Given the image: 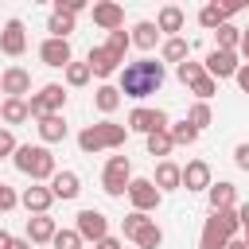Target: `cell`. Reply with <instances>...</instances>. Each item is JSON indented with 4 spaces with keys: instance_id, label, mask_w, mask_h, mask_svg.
I'll use <instances>...</instances> for the list:
<instances>
[{
    "instance_id": "obj_26",
    "label": "cell",
    "mask_w": 249,
    "mask_h": 249,
    "mask_svg": "<svg viewBox=\"0 0 249 249\" xmlns=\"http://www.w3.org/2000/svg\"><path fill=\"white\" fill-rule=\"evenodd\" d=\"M156 39H160V27H156V23H148V19H144V23H136V27H132V43H136L140 51H152V47H156Z\"/></svg>"
},
{
    "instance_id": "obj_8",
    "label": "cell",
    "mask_w": 249,
    "mask_h": 249,
    "mask_svg": "<svg viewBox=\"0 0 249 249\" xmlns=\"http://www.w3.org/2000/svg\"><path fill=\"white\" fill-rule=\"evenodd\" d=\"M128 198H132V206H136L140 214H148V210L160 206V187H156L152 179H132V183H128Z\"/></svg>"
},
{
    "instance_id": "obj_41",
    "label": "cell",
    "mask_w": 249,
    "mask_h": 249,
    "mask_svg": "<svg viewBox=\"0 0 249 249\" xmlns=\"http://www.w3.org/2000/svg\"><path fill=\"white\" fill-rule=\"evenodd\" d=\"M54 12H66V16H78V12H86V0H54Z\"/></svg>"
},
{
    "instance_id": "obj_39",
    "label": "cell",
    "mask_w": 249,
    "mask_h": 249,
    "mask_svg": "<svg viewBox=\"0 0 249 249\" xmlns=\"http://www.w3.org/2000/svg\"><path fill=\"white\" fill-rule=\"evenodd\" d=\"M144 222H148V214H140V210H132L128 218H121V233H124V237H136Z\"/></svg>"
},
{
    "instance_id": "obj_46",
    "label": "cell",
    "mask_w": 249,
    "mask_h": 249,
    "mask_svg": "<svg viewBox=\"0 0 249 249\" xmlns=\"http://www.w3.org/2000/svg\"><path fill=\"white\" fill-rule=\"evenodd\" d=\"M237 222L249 230V202H241V206H237Z\"/></svg>"
},
{
    "instance_id": "obj_48",
    "label": "cell",
    "mask_w": 249,
    "mask_h": 249,
    "mask_svg": "<svg viewBox=\"0 0 249 249\" xmlns=\"http://www.w3.org/2000/svg\"><path fill=\"white\" fill-rule=\"evenodd\" d=\"M12 241H16V237H12V233H4V230H0V249H12Z\"/></svg>"
},
{
    "instance_id": "obj_50",
    "label": "cell",
    "mask_w": 249,
    "mask_h": 249,
    "mask_svg": "<svg viewBox=\"0 0 249 249\" xmlns=\"http://www.w3.org/2000/svg\"><path fill=\"white\" fill-rule=\"evenodd\" d=\"M12 249H31V241H12Z\"/></svg>"
},
{
    "instance_id": "obj_29",
    "label": "cell",
    "mask_w": 249,
    "mask_h": 249,
    "mask_svg": "<svg viewBox=\"0 0 249 249\" xmlns=\"http://www.w3.org/2000/svg\"><path fill=\"white\" fill-rule=\"evenodd\" d=\"M47 31H51V39H66V35L74 31V16H66V12H51Z\"/></svg>"
},
{
    "instance_id": "obj_33",
    "label": "cell",
    "mask_w": 249,
    "mask_h": 249,
    "mask_svg": "<svg viewBox=\"0 0 249 249\" xmlns=\"http://www.w3.org/2000/svg\"><path fill=\"white\" fill-rule=\"evenodd\" d=\"M171 148H175L171 132H152V136H148V156H167Z\"/></svg>"
},
{
    "instance_id": "obj_31",
    "label": "cell",
    "mask_w": 249,
    "mask_h": 249,
    "mask_svg": "<svg viewBox=\"0 0 249 249\" xmlns=\"http://www.w3.org/2000/svg\"><path fill=\"white\" fill-rule=\"evenodd\" d=\"M93 101H97V109H101V113H113V109L121 105V89H117V86H101Z\"/></svg>"
},
{
    "instance_id": "obj_25",
    "label": "cell",
    "mask_w": 249,
    "mask_h": 249,
    "mask_svg": "<svg viewBox=\"0 0 249 249\" xmlns=\"http://www.w3.org/2000/svg\"><path fill=\"white\" fill-rule=\"evenodd\" d=\"M132 241H136V249H160V241H163V230H160V226H156V222L148 218V222L140 226V233H136Z\"/></svg>"
},
{
    "instance_id": "obj_43",
    "label": "cell",
    "mask_w": 249,
    "mask_h": 249,
    "mask_svg": "<svg viewBox=\"0 0 249 249\" xmlns=\"http://www.w3.org/2000/svg\"><path fill=\"white\" fill-rule=\"evenodd\" d=\"M233 163H237L241 171H249V144H237V148H233Z\"/></svg>"
},
{
    "instance_id": "obj_7",
    "label": "cell",
    "mask_w": 249,
    "mask_h": 249,
    "mask_svg": "<svg viewBox=\"0 0 249 249\" xmlns=\"http://www.w3.org/2000/svg\"><path fill=\"white\" fill-rule=\"evenodd\" d=\"M128 128H132V132H144V136L167 132V113H163V109H132V113H128Z\"/></svg>"
},
{
    "instance_id": "obj_42",
    "label": "cell",
    "mask_w": 249,
    "mask_h": 249,
    "mask_svg": "<svg viewBox=\"0 0 249 249\" xmlns=\"http://www.w3.org/2000/svg\"><path fill=\"white\" fill-rule=\"evenodd\" d=\"M16 148H19L16 136H12L8 128H0V160H4V156H16Z\"/></svg>"
},
{
    "instance_id": "obj_14",
    "label": "cell",
    "mask_w": 249,
    "mask_h": 249,
    "mask_svg": "<svg viewBox=\"0 0 249 249\" xmlns=\"http://www.w3.org/2000/svg\"><path fill=\"white\" fill-rule=\"evenodd\" d=\"M233 12H241V4H206L202 12H198V23L202 27H210V31H218L222 23H230V16Z\"/></svg>"
},
{
    "instance_id": "obj_47",
    "label": "cell",
    "mask_w": 249,
    "mask_h": 249,
    "mask_svg": "<svg viewBox=\"0 0 249 249\" xmlns=\"http://www.w3.org/2000/svg\"><path fill=\"white\" fill-rule=\"evenodd\" d=\"M97 249H121V241H117V237H101V241H97Z\"/></svg>"
},
{
    "instance_id": "obj_24",
    "label": "cell",
    "mask_w": 249,
    "mask_h": 249,
    "mask_svg": "<svg viewBox=\"0 0 249 249\" xmlns=\"http://www.w3.org/2000/svg\"><path fill=\"white\" fill-rule=\"evenodd\" d=\"M210 210H233V183H210Z\"/></svg>"
},
{
    "instance_id": "obj_27",
    "label": "cell",
    "mask_w": 249,
    "mask_h": 249,
    "mask_svg": "<svg viewBox=\"0 0 249 249\" xmlns=\"http://www.w3.org/2000/svg\"><path fill=\"white\" fill-rule=\"evenodd\" d=\"M187 54H191V43H187V39H179V35H175V39H167V43H163V62L183 66V62H187Z\"/></svg>"
},
{
    "instance_id": "obj_9",
    "label": "cell",
    "mask_w": 249,
    "mask_h": 249,
    "mask_svg": "<svg viewBox=\"0 0 249 249\" xmlns=\"http://www.w3.org/2000/svg\"><path fill=\"white\" fill-rule=\"evenodd\" d=\"M78 233H82V241H101V237H109V222H105V214L101 210H82L78 214Z\"/></svg>"
},
{
    "instance_id": "obj_30",
    "label": "cell",
    "mask_w": 249,
    "mask_h": 249,
    "mask_svg": "<svg viewBox=\"0 0 249 249\" xmlns=\"http://www.w3.org/2000/svg\"><path fill=\"white\" fill-rule=\"evenodd\" d=\"M214 35H218V51H233V47H241V27H233V23H222Z\"/></svg>"
},
{
    "instance_id": "obj_32",
    "label": "cell",
    "mask_w": 249,
    "mask_h": 249,
    "mask_svg": "<svg viewBox=\"0 0 249 249\" xmlns=\"http://www.w3.org/2000/svg\"><path fill=\"white\" fill-rule=\"evenodd\" d=\"M175 74H179V82H183V86H195V82H198V78L206 74V66H202V62H191V58H187L183 66H175Z\"/></svg>"
},
{
    "instance_id": "obj_2",
    "label": "cell",
    "mask_w": 249,
    "mask_h": 249,
    "mask_svg": "<svg viewBox=\"0 0 249 249\" xmlns=\"http://www.w3.org/2000/svg\"><path fill=\"white\" fill-rule=\"evenodd\" d=\"M237 210H210L206 226H202V237H198V249H226L237 233Z\"/></svg>"
},
{
    "instance_id": "obj_49",
    "label": "cell",
    "mask_w": 249,
    "mask_h": 249,
    "mask_svg": "<svg viewBox=\"0 0 249 249\" xmlns=\"http://www.w3.org/2000/svg\"><path fill=\"white\" fill-rule=\"evenodd\" d=\"M241 54H245V58H249V27H245V31H241Z\"/></svg>"
},
{
    "instance_id": "obj_38",
    "label": "cell",
    "mask_w": 249,
    "mask_h": 249,
    "mask_svg": "<svg viewBox=\"0 0 249 249\" xmlns=\"http://www.w3.org/2000/svg\"><path fill=\"white\" fill-rule=\"evenodd\" d=\"M167 132H171V140H175V144H195V140H198V132H195V128H191L187 121H179V124H171Z\"/></svg>"
},
{
    "instance_id": "obj_3",
    "label": "cell",
    "mask_w": 249,
    "mask_h": 249,
    "mask_svg": "<svg viewBox=\"0 0 249 249\" xmlns=\"http://www.w3.org/2000/svg\"><path fill=\"white\" fill-rule=\"evenodd\" d=\"M128 136L124 124H113V121H101V124H89L78 132V148L82 152H101V148H121Z\"/></svg>"
},
{
    "instance_id": "obj_6",
    "label": "cell",
    "mask_w": 249,
    "mask_h": 249,
    "mask_svg": "<svg viewBox=\"0 0 249 249\" xmlns=\"http://www.w3.org/2000/svg\"><path fill=\"white\" fill-rule=\"evenodd\" d=\"M62 105H66V89L51 82V86H43L39 93H31V101H27V113H31V117H51V113H58Z\"/></svg>"
},
{
    "instance_id": "obj_5",
    "label": "cell",
    "mask_w": 249,
    "mask_h": 249,
    "mask_svg": "<svg viewBox=\"0 0 249 249\" xmlns=\"http://www.w3.org/2000/svg\"><path fill=\"white\" fill-rule=\"evenodd\" d=\"M132 175V163H128V156H109V163H105V175H101V183H105V195H124L128 191V179Z\"/></svg>"
},
{
    "instance_id": "obj_37",
    "label": "cell",
    "mask_w": 249,
    "mask_h": 249,
    "mask_svg": "<svg viewBox=\"0 0 249 249\" xmlns=\"http://www.w3.org/2000/svg\"><path fill=\"white\" fill-rule=\"evenodd\" d=\"M51 245H54V249H82V233H78V230H58Z\"/></svg>"
},
{
    "instance_id": "obj_45",
    "label": "cell",
    "mask_w": 249,
    "mask_h": 249,
    "mask_svg": "<svg viewBox=\"0 0 249 249\" xmlns=\"http://www.w3.org/2000/svg\"><path fill=\"white\" fill-rule=\"evenodd\" d=\"M237 86H241V93H249V66H237Z\"/></svg>"
},
{
    "instance_id": "obj_15",
    "label": "cell",
    "mask_w": 249,
    "mask_h": 249,
    "mask_svg": "<svg viewBox=\"0 0 249 249\" xmlns=\"http://www.w3.org/2000/svg\"><path fill=\"white\" fill-rule=\"evenodd\" d=\"M0 82H4V93H8V97H19V101H23V93L31 89V74H27L23 66H8V70L0 74Z\"/></svg>"
},
{
    "instance_id": "obj_51",
    "label": "cell",
    "mask_w": 249,
    "mask_h": 249,
    "mask_svg": "<svg viewBox=\"0 0 249 249\" xmlns=\"http://www.w3.org/2000/svg\"><path fill=\"white\" fill-rule=\"evenodd\" d=\"M226 249H245V241H237V237H233V241H230Z\"/></svg>"
},
{
    "instance_id": "obj_1",
    "label": "cell",
    "mask_w": 249,
    "mask_h": 249,
    "mask_svg": "<svg viewBox=\"0 0 249 249\" xmlns=\"http://www.w3.org/2000/svg\"><path fill=\"white\" fill-rule=\"evenodd\" d=\"M163 86V62H156V58H140V62H128L124 70H121V93L124 97H148V93H156Z\"/></svg>"
},
{
    "instance_id": "obj_34",
    "label": "cell",
    "mask_w": 249,
    "mask_h": 249,
    "mask_svg": "<svg viewBox=\"0 0 249 249\" xmlns=\"http://www.w3.org/2000/svg\"><path fill=\"white\" fill-rule=\"evenodd\" d=\"M128 43H132V35L121 27V31H109V43H105V47H109V51H113V54L124 62V51H128Z\"/></svg>"
},
{
    "instance_id": "obj_44",
    "label": "cell",
    "mask_w": 249,
    "mask_h": 249,
    "mask_svg": "<svg viewBox=\"0 0 249 249\" xmlns=\"http://www.w3.org/2000/svg\"><path fill=\"white\" fill-rule=\"evenodd\" d=\"M16 202H19V198H16V191H12V187H4V183H0V210H12V206H16Z\"/></svg>"
},
{
    "instance_id": "obj_11",
    "label": "cell",
    "mask_w": 249,
    "mask_h": 249,
    "mask_svg": "<svg viewBox=\"0 0 249 249\" xmlns=\"http://www.w3.org/2000/svg\"><path fill=\"white\" fill-rule=\"evenodd\" d=\"M0 51L12 54V58H19V54L27 51V35H23V23H19V19H8V23H4V31H0Z\"/></svg>"
},
{
    "instance_id": "obj_13",
    "label": "cell",
    "mask_w": 249,
    "mask_h": 249,
    "mask_svg": "<svg viewBox=\"0 0 249 249\" xmlns=\"http://www.w3.org/2000/svg\"><path fill=\"white\" fill-rule=\"evenodd\" d=\"M54 233H58V226H54L51 214H31V218H27V241L47 245V241H54Z\"/></svg>"
},
{
    "instance_id": "obj_16",
    "label": "cell",
    "mask_w": 249,
    "mask_h": 249,
    "mask_svg": "<svg viewBox=\"0 0 249 249\" xmlns=\"http://www.w3.org/2000/svg\"><path fill=\"white\" fill-rule=\"evenodd\" d=\"M183 187L187 191H210V163L206 160H191L183 167Z\"/></svg>"
},
{
    "instance_id": "obj_54",
    "label": "cell",
    "mask_w": 249,
    "mask_h": 249,
    "mask_svg": "<svg viewBox=\"0 0 249 249\" xmlns=\"http://www.w3.org/2000/svg\"><path fill=\"white\" fill-rule=\"evenodd\" d=\"M0 121H4V117H0Z\"/></svg>"
},
{
    "instance_id": "obj_22",
    "label": "cell",
    "mask_w": 249,
    "mask_h": 249,
    "mask_svg": "<svg viewBox=\"0 0 249 249\" xmlns=\"http://www.w3.org/2000/svg\"><path fill=\"white\" fill-rule=\"evenodd\" d=\"M39 136H43L47 144H58V140H66V121H62V113L39 117Z\"/></svg>"
},
{
    "instance_id": "obj_20",
    "label": "cell",
    "mask_w": 249,
    "mask_h": 249,
    "mask_svg": "<svg viewBox=\"0 0 249 249\" xmlns=\"http://www.w3.org/2000/svg\"><path fill=\"white\" fill-rule=\"evenodd\" d=\"M78 191H82V179L74 171H54V179H51V195L54 198H78Z\"/></svg>"
},
{
    "instance_id": "obj_23",
    "label": "cell",
    "mask_w": 249,
    "mask_h": 249,
    "mask_svg": "<svg viewBox=\"0 0 249 249\" xmlns=\"http://www.w3.org/2000/svg\"><path fill=\"white\" fill-rule=\"evenodd\" d=\"M183 8H175V4H167V8H160V19H156V27L160 31H171V39H175V31H183Z\"/></svg>"
},
{
    "instance_id": "obj_12",
    "label": "cell",
    "mask_w": 249,
    "mask_h": 249,
    "mask_svg": "<svg viewBox=\"0 0 249 249\" xmlns=\"http://www.w3.org/2000/svg\"><path fill=\"white\" fill-rule=\"evenodd\" d=\"M93 23H97V27H105V31H121V27H124V8H121V4H113V0L93 4Z\"/></svg>"
},
{
    "instance_id": "obj_10",
    "label": "cell",
    "mask_w": 249,
    "mask_h": 249,
    "mask_svg": "<svg viewBox=\"0 0 249 249\" xmlns=\"http://www.w3.org/2000/svg\"><path fill=\"white\" fill-rule=\"evenodd\" d=\"M202 66H206V74H210L214 82H218V78H233V74H237V54H233V51H218V47H214V51L206 54V62H202Z\"/></svg>"
},
{
    "instance_id": "obj_52",
    "label": "cell",
    "mask_w": 249,
    "mask_h": 249,
    "mask_svg": "<svg viewBox=\"0 0 249 249\" xmlns=\"http://www.w3.org/2000/svg\"><path fill=\"white\" fill-rule=\"evenodd\" d=\"M245 249H249V230H245Z\"/></svg>"
},
{
    "instance_id": "obj_21",
    "label": "cell",
    "mask_w": 249,
    "mask_h": 249,
    "mask_svg": "<svg viewBox=\"0 0 249 249\" xmlns=\"http://www.w3.org/2000/svg\"><path fill=\"white\" fill-rule=\"evenodd\" d=\"M160 191H175V187H183V167L179 163H171V160H163L160 167H156V179H152Z\"/></svg>"
},
{
    "instance_id": "obj_28",
    "label": "cell",
    "mask_w": 249,
    "mask_h": 249,
    "mask_svg": "<svg viewBox=\"0 0 249 249\" xmlns=\"http://www.w3.org/2000/svg\"><path fill=\"white\" fill-rule=\"evenodd\" d=\"M0 117H4V124H19V121H27L31 113H27V101H19V97H8V101L0 105Z\"/></svg>"
},
{
    "instance_id": "obj_53",
    "label": "cell",
    "mask_w": 249,
    "mask_h": 249,
    "mask_svg": "<svg viewBox=\"0 0 249 249\" xmlns=\"http://www.w3.org/2000/svg\"><path fill=\"white\" fill-rule=\"evenodd\" d=\"M0 93H4V82H0Z\"/></svg>"
},
{
    "instance_id": "obj_35",
    "label": "cell",
    "mask_w": 249,
    "mask_h": 249,
    "mask_svg": "<svg viewBox=\"0 0 249 249\" xmlns=\"http://www.w3.org/2000/svg\"><path fill=\"white\" fill-rule=\"evenodd\" d=\"M187 124L198 132V128H206L210 124V105L206 101H198V105H191V113H187Z\"/></svg>"
},
{
    "instance_id": "obj_36",
    "label": "cell",
    "mask_w": 249,
    "mask_h": 249,
    "mask_svg": "<svg viewBox=\"0 0 249 249\" xmlns=\"http://www.w3.org/2000/svg\"><path fill=\"white\" fill-rule=\"evenodd\" d=\"M89 74H93L89 62H70V66H66V82H70V86H86Z\"/></svg>"
},
{
    "instance_id": "obj_18",
    "label": "cell",
    "mask_w": 249,
    "mask_h": 249,
    "mask_svg": "<svg viewBox=\"0 0 249 249\" xmlns=\"http://www.w3.org/2000/svg\"><path fill=\"white\" fill-rule=\"evenodd\" d=\"M39 58H43L47 66H70V43H66V39H47V43L39 47Z\"/></svg>"
},
{
    "instance_id": "obj_40",
    "label": "cell",
    "mask_w": 249,
    "mask_h": 249,
    "mask_svg": "<svg viewBox=\"0 0 249 249\" xmlns=\"http://www.w3.org/2000/svg\"><path fill=\"white\" fill-rule=\"evenodd\" d=\"M214 89H218V82H214V78H210V74H202V78H198V82H195V86H191V93H195V97H198V101H206V97H210V93H214Z\"/></svg>"
},
{
    "instance_id": "obj_17",
    "label": "cell",
    "mask_w": 249,
    "mask_h": 249,
    "mask_svg": "<svg viewBox=\"0 0 249 249\" xmlns=\"http://www.w3.org/2000/svg\"><path fill=\"white\" fill-rule=\"evenodd\" d=\"M86 62H89V70H93L97 78H109V74H117V66H121V58H117L109 47H93Z\"/></svg>"
},
{
    "instance_id": "obj_19",
    "label": "cell",
    "mask_w": 249,
    "mask_h": 249,
    "mask_svg": "<svg viewBox=\"0 0 249 249\" xmlns=\"http://www.w3.org/2000/svg\"><path fill=\"white\" fill-rule=\"evenodd\" d=\"M19 202L27 206V214H47L51 202H54V195H51V187H27L19 195Z\"/></svg>"
},
{
    "instance_id": "obj_4",
    "label": "cell",
    "mask_w": 249,
    "mask_h": 249,
    "mask_svg": "<svg viewBox=\"0 0 249 249\" xmlns=\"http://www.w3.org/2000/svg\"><path fill=\"white\" fill-rule=\"evenodd\" d=\"M16 167L31 179H54V156L43 144H19L16 148Z\"/></svg>"
}]
</instances>
